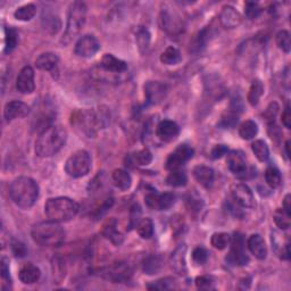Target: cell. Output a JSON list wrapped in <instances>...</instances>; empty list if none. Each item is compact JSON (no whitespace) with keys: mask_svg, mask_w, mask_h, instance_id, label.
<instances>
[{"mask_svg":"<svg viewBox=\"0 0 291 291\" xmlns=\"http://www.w3.org/2000/svg\"><path fill=\"white\" fill-rule=\"evenodd\" d=\"M39 184L28 176H20L12 182L10 196L20 208L28 210L39 197Z\"/></svg>","mask_w":291,"mask_h":291,"instance_id":"cell-1","label":"cell"},{"mask_svg":"<svg viewBox=\"0 0 291 291\" xmlns=\"http://www.w3.org/2000/svg\"><path fill=\"white\" fill-rule=\"evenodd\" d=\"M68 132L60 126H50L40 133L36 142V152L39 157H52L64 147Z\"/></svg>","mask_w":291,"mask_h":291,"instance_id":"cell-2","label":"cell"},{"mask_svg":"<svg viewBox=\"0 0 291 291\" xmlns=\"http://www.w3.org/2000/svg\"><path fill=\"white\" fill-rule=\"evenodd\" d=\"M72 123L78 126L83 133L91 138L96 136L99 130L105 128L110 123V113L108 110L99 107L97 110H88L76 112L72 115Z\"/></svg>","mask_w":291,"mask_h":291,"instance_id":"cell-3","label":"cell"},{"mask_svg":"<svg viewBox=\"0 0 291 291\" xmlns=\"http://www.w3.org/2000/svg\"><path fill=\"white\" fill-rule=\"evenodd\" d=\"M80 206L73 199L56 197L48 199L44 205V213L50 221L64 223L73 220L78 213Z\"/></svg>","mask_w":291,"mask_h":291,"instance_id":"cell-4","label":"cell"},{"mask_svg":"<svg viewBox=\"0 0 291 291\" xmlns=\"http://www.w3.org/2000/svg\"><path fill=\"white\" fill-rule=\"evenodd\" d=\"M31 236L34 242L44 247H58L65 240L64 228L50 220L36 224L32 228Z\"/></svg>","mask_w":291,"mask_h":291,"instance_id":"cell-5","label":"cell"},{"mask_svg":"<svg viewBox=\"0 0 291 291\" xmlns=\"http://www.w3.org/2000/svg\"><path fill=\"white\" fill-rule=\"evenodd\" d=\"M86 20V6L82 2H74L70 6L66 30L60 42L68 44L82 31Z\"/></svg>","mask_w":291,"mask_h":291,"instance_id":"cell-6","label":"cell"},{"mask_svg":"<svg viewBox=\"0 0 291 291\" xmlns=\"http://www.w3.org/2000/svg\"><path fill=\"white\" fill-rule=\"evenodd\" d=\"M128 70V64L122 60H118L112 54L104 55L102 60L97 66V74L102 80L105 81H115L114 76H123Z\"/></svg>","mask_w":291,"mask_h":291,"instance_id":"cell-7","label":"cell"},{"mask_svg":"<svg viewBox=\"0 0 291 291\" xmlns=\"http://www.w3.org/2000/svg\"><path fill=\"white\" fill-rule=\"evenodd\" d=\"M91 156L88 152L78 150L66 160L65 172L72 178L86 176L91 170Z\"/></svg>","mask_w":291,"mask_h":291,"instance_id":"cell-8","label":"cell"},{"mask_svg":"<svg viewBox=\"0 0 291 291\" xmlns=\"http://www.w3.org/2000/svg\"><path fill=\"white\" fill-rule=\"evenodd\" d=\"M226 260L228 263L238 265V266H244L248 264L249 257L246 252V244H244V236L240 232H236L231 239V249L230 252L226 257Z\"/></svg>","mask_w":291,"mask_h":291,"instance_id":"cell-9","label":"cell"},{"mask_svg":"<svg viewBox=\"0 0 291 291\" xmlns=\"http://www.w3.org/2000/svg\"><path fill=\"white\" fill-rule=\"evenodd\" d=\"M133 271L126 262H115L104 270V276L113 284H124L131 280Z\"/></svg>","mask_w":291,"mask_h":291,"instance_id":"cell-10","label":"cell"},{"mask_svg":"<svg viewBox=\"0 0 291 291\" xmlns=\"http://www.w3.org/2000/svg\"><path fill=\"white\" fill-rule=\"evenodd\" d=\"M194 149L189 144H184L178 146L176 150L170 154L168 160H166V168L170 171L180 168L182 165H184L186 162L192 158Z\"/></svg>","mask_w":291,"mask_h":291,"instance_id":"cell-11","label":"cell"},{"mask_svg":"<svg viewBox=\"0 0 291 291\" xmlns=\"http://www.w3.org/2000/svg\"><path fill=\"white\" fill-rule=\"evenodd\" d=\"M144 202L150 210H168L176 204V194L172 192H149L146 194Z\"/></svg>","mask_w":291,"mask_h":291,"instance_id":"cell-12","label":"cell"},{"mask_svg":"<svg viewBox=\"0 0 291 291\" xmlns=\"http://www.w3.org/2000/svg\"><path fill=\"white\" fill-rule=\"evenodd\" d=\"M168 94V86L160 81H148L144 84L146 100L149 105H158Z\"/></svg>","mask_w":291,"mask_h":291,"instance_id":"cell-13","label":"cell"},{"mask_svg":"<svg viewBox=\"0 0 291 291\" xmlns=\"http://www.w3.org/2000/svg\"><path fill=\"white\" fill-rule=\"evenodd\" d=\"M231 194L236 205L244 207V208H254L256 206L252 191L246 184H234L231 186Z\"/></svg>","mask_w":291,"mask_h":291,"instance_id":"cell-14","label":"cell"},{"mask_svg":"<svg viewBox=\"0 0 291 291\" xmlns=\"http://www.w3.org/2000/svg\"><path fill=\"white\" fill-rule=\"evenodd\" d=\"M99 49H100V44L97 38L94 36L86 34L78 40L74 52L78 57L91 58L99 52Z\"/></svg>","mask_w":291,"mask_h":291,"instance_id":"cell-15","label":"cell"},{"mask_svg":"<svg viewBox=\"0 0 291 291\" xmlns=\"http://www.w3.org/2000/svg\"><path fill=\"white\" fill-rule=\"evenodd\" d=\"M16 88L23 94H30L34 91V70L31 66H26L20 70L18 80H16Z\"/></svg>","mask_w":291,"mask_h":291,"instance_id":"cell-16","label":"cell"},{"mask_svg":"<svg viewBox=\"0 0 291 291\" xmlns=\"http://www.w3.org/2000/svg\"><path fill=\"white\" fill-rule=\"evenodd\" d=\"M180 128L171 120H164L156 128V134L164 142H172L178 136Z\"/></svg>","mask_w":291,"mask_h":291,"instance_id":"cell-17","label":"cell"},{"mask_svg":"<svg viewBox=\"0 0 291 291\" xmlns=\"http://www.w3.org/2000/svg\"><path fill=\"white\" fill-rule=\"evenodd\" d=\"M170 264H171L172 270L178 276H186L188 273V268H186V246L184 244L178 246V248L172 252L170 257Z\"/></svg>","mask_w":291,"mask_h":291,"instance_id":"cell-18","label":"cell"},{"mask_svg":"<svg viewBox=\"0 0 291 291\" xmlns=\"http://www.w3.org/2000/svg\"><path fill=\"white\" fill-rule=\"evenodd\" d=\"M30 113V107H28L26 102L20 100H13L6 104L5 108H4V116H5L6 120L10 122L16 118H23Z\"/></svg>","mask_w":291,"mask_h":291,"instance_id":"cell-19","label":"cell"},{"mask_svg":"<svg viewBox=\"0 0 291 291\" xmlns=\"http://www.w3.org/2000/svg\"><path fill=\"white\" fill-rule=\"evenodd\" d=\"M226 163L228 170L234 174H236V176H240L247 172V160L242 152L234 150L228 152Z\"/></svg>","mask_w":291,"mask_h":291,"instance_id":"cell-20","label":"cell"},{"mask_svg":"<svg viewBox=\"0 0 291 291\" xmlns=\"http://www.w3.org/2000/svg\"><path fill=\"white\" fill-rule=\"evenodd\" d=\"M272 244L274 252L281 260H290V240L288 236L273 232Z\"/></svg>","mask_w":291,"mask_h":291,"instance_id":"cell-21","label":"cell"},{"mask_svg":"<svg viewBox=\"0 0 291 291\" xmlns=\"http://www.w3.org/2000/svg\"><path fill=\"white\" fill-rule=\"evenodd\" d=\"M102 234L105 236L107 240H110L115 246H120L124 241V236L120 234V231L118 228V221L115 218H110L104 223L102 228Z\"/></svg>","mask_w":291,"mask_h":291,"instance_id":"cell-22","label":"cell"},{"mask_svg":"<svg viewBox=\"0 0 291 291\" xmlns=\"http://www.w3.org/2000/svg\"><path fill=\"white\" fill-rule=\"evenodd\" d=\"M220 22L226 28H234L242 22V16L232 6H224L220 14Z\"/></svg>","mask_w":291,"mask_h":291,"instance_id":"cell-23","label":"cell"},{"mask_svg":"<svg viewBox=\"0 0 291 291\" xmlns=\"http://www.w3.org/2000/svg\"><path fill=\"white\" fill-rule=\"evenodd\" d=\"M247 246L249 250H250V252L257 260H263L268 256V247H266L264 239L260 234H252L249 236Z\"/></svg>","mask_w":291,"mask_h":291,"instance_id":"cell-24","label":"cell"},{"mask_svg":"<svg viewBox=\"0 0 291 291\" xmlns=\"http://www.w3.org/2000/svg\"><path fill=\"white\" fill-rule=\"evenodd\" d=\"M41 272L38 266L32 263H26L20 268L18 272V278L24 284H33L40 278Z\"/></svg>","mask_w":291,"mask_h":291,"instance_id":"cell-25","label":"cell"},{"mask_svg":"<svg viewBox=\"0 0 291 291\" xmlns=\"http://www.w3.org/2000/svg\"><path fill=\"white\" fill-rule=\"evenodd\" d=\"M194 176L199 184L204 188H210L214 182V171L213 168L205 165H198L194 168Z\"/></svg>","mask_w":291,"mask_h":291,"instance_id":"cell-26","label":"cell"},{"mask_svg":"<svg viewBox=\"0 0 291 291\" xmlns=\"http://www.w3.org/2000/svg\"><path fill=\"white\" fill-rule=\"evenodd\" d=\"M58 62H60V60H58V57L57 55H55V54L46 52L36 58V66L39 70L52 72V70H54L57 68Z\"/></svg>","mask_w":291,"mask_h":291,"instance_id":"cell-27","label":"cell"},{"mask_svg":"<svg viewBox=\"0 0 291 291\" xmlns=\"http://www.w3.org/2000/svg\"><path fill=\"white\" fill-rule=\"evenodd\" d=\"M112 180H113L114 184L118 186V189L126 191L131 188L132 186V178L131 176L124 170H115L112 174Z\"/></svg>","mask_w":291,"mask_h":291,"instance_id":"cell-28","label":"cell"},{"mask_svg":"<svg viewBox=\"0 0 291 291\" xmlns=\"http://www.w3.org/2000/svg\"><path fill=\"white\" fill-rule=\"evenodd\" d=\"M162 268H163V260L160 255H149L147 258L144 260L142 270L148 276L158 273Z\"/></svg>","mask_w":291,"mask_h":291,"instance_id":"cell-29","label":"cell"},{"mask_svg":"<svg viewBox=\"0 0 291 291\" xmlns=\"http://www.w3.org/2000/svg\"><path fill=\"white\" fill-rule=\"evenodd\" d=\"M182 60L181 52L176 47H168L162 52L160 62L165 65H176Z\"/></svg>","mask_w":291,"mask_h":291,"instance_id":"cell-30","label":"cell"},{"mask_svg":"<svg viewBox=\"0 0 291 291\" xmlns=\"http://www.w3.org/2000/svg\"><path fill=\"white\" fill-rule=\"evenodd\" d=\"M264 94V86L260 80H254L250 88H249L248 92V102L252 106H256L257 104L260 102V99L262 98V96Z\"/></svg>","mask_w":291,"mask_h":291,"instance_id":"cell-31","label":"cell"},{"mask_svg":"<svg viewBox=\"0 0 291 291\" xmlns=\"http://www.w3.org/2000/svg\"><path fill=\"white\" fill-rule=\"evenodd\" d=\"M160 20L162 26L168 33H174L180 28V20L176 18V16H173L172 13H170L168 10L162 12Z\"/></svg>","mask_w":291,"mask_h":291,"instance_id":"cell-32","label":"cell"},{"mask_svg":"<svg viewBox=\"0 0 291 291\" xmlns=\"http://www.w3.org/2000/svg\"><path fill=\"white\" fill-rule=\"evenodd\" d=\"M36 14V6L34 4H26V5L18 7V10L14 12V18L18 20H23V22H28L34 18Z\"/></svg>","mask_w":291,"mask_h":291,"instance_id":"cell-33","label":"cell"},{"mask_svg":"<svg viewBox=\"0 0 291 291\" xmlns=\"http://www.w3.org/2000/svg\"><path fill=\"white\" fill-rule=\"evenodd\" d=\"M257 133H258V126L252 120L244 122L239 128V134L244 140H250L255 138Z\"/></svg>","mask_w":291,"mask_h":291,"instance_id":"cell-34","label":"cell"},{"mask_svg":"<svg viewBox=\"0 0 291 291\" xmlns=\"http://www.w3.org/2000/svg\"><path fill=\"white\" fill-rule=\"evenodd\" d=\"M265 181L272 189H276L282 184L281 173L276 166H270L265 171Z\"/></svg>","mask_w":291,"mask_h":291,"instance_id":"cell-35","label":"cell"},{"mask_svg":"<svg viewBox=\"0 0 291 291\" xmlns=\"http://www.w3.org/2000/svg\"><path fill=\"white\" fill-rule=\"evenodd\" d=\"M186 181H188V178H186V172L180 168L171 171L166 178V184L171 186H184L186 184Z\"/></svg>","mask_w":291,"mask_h":291,"instance_id":"cell-36","label":"cell"},{"mask_svg":"<svg viewBox=\"0 0 291 291\" xmlns=\"http://www.w3.org/2000/svg\"><path fill=\"white\" fill-rule=\"evenodd\" d=\"M290 218L291 215L286 213V212L284 208H278L273 214V218L274 222H276V226L281 230H288L290 228Z\"/></svg>","mask_w":291,"mask_h":291,"instance_id":"cell-37","label":"cell"},{"mask_svg":"<svg viewBox=\"0 0 291 291\" xmlns=\"http://www.w3.org/2000/svg\"><path fill=\"white\" fill-rule=\"evenodd\" d=\"M136 232L142 239H150L154 236V223L150 218H144L136 224Z\"/></svg>","mask_w":291,"mask_h":291,"instance_id":"cell-38","label":"cell"},{"mask_svg":"<svg viewBox=\"0 0 291 291\" xmlns=\"http://www.w3.org/2000/svg\"><path fill=\"white\" fill-rule=\"evenodd\" d=\"M252 149L257 160L260 162H266L270 157V150L268 144L263 140H256L255 142H252Z\"/></svg>","mask_w":291,"mask_h":291,"instance_id":"cell-39","label":"cell"},{"mask_svg":"<svg viewBox=\"0 0 291 291\" xmlns=\"http://www.w3.org/2000/svg\"><path fill=\"white\" fill-rule=\"evenodd\" d=\"M18 42V33L14 28H5V52H13Z\"/></svg>","mask_w":291,"mask_h":291,"instance_id":"cell-40","label":"cell"},{"mask_svg":"<svg viewBox=\"0 0 291 291\" xmlns=\"http://www.w3.org/2000/svg\"><path fill=\"white\" fill-rule=\"evenodd\" d=\"M231 236L226 232H218V234H214L210 238V244L215 249L218 250H223L228 247V244H230Z\"/></svg>","mask_w":291,"mask_h":291,"instance_id":"cell-41","label":"cell"},{"mask_svg":"<svg viewBox=\"0 0 291 291\" xmlns=\"http://www.w3.org/2000/svg\"><path fill=\"white\" fill-rule=\"evenodd\" d=\"M42 26L46 30L49 31L52 34H56L60 28V20L58 18V16H55L52 14H47L46 18H42Z\"/></svg>","mask_w":291,"mask_h":291,"instance_id":"cell-42","label":"cell"},{"mask_svg":"<svg viewBox=\"0 0 291 291\" xmlns=\"http://www.w3.org/2000/svg\"><path fill=\"white\" fill-rule=\"evenodd\" d=\"M136 42H138L141 52L144 54L148 50L149 44H150V33L147 28H139L138 33H136Z\"/></svg>","mask_w":291,"mask_h":291,"instance_id":"cell-43","label":"cell"},{"mask_svg":"<svg viewBox=\"0 0 291 291\" xmlns=\"http://www.w3.org/2000/svg\"><path fill=\"white\" fill-rule=\"evenodd\" d=\"M176 288V280L173 278H164L156 282H152V284L147 286L149 290H170Z\"/></svg>","mask_w":291,"mask_h":291,"instance_id":"cell-44","label":"cell"},{"mask_svg":"<svg viewBox=\"0 0 291 291\" xmlns=\"http://www.w3.org/2000/svg\"><path fill=\"white\" fill-rule=\"evenodd\" d=\"M132 158H133V160H134V163H136L138 165L146 166V165H149L152 163V152H149V149L144 148V149H141V150L133 154Z\"/></svg>","mask_w":291,"mask_h":291,"instance_id":"cell-45","label":"cell"},{"mask_svg":"<svg viewBox=\"0 0 291 291\" xmlns=\"http://www.w3.org/2000/svg\"><path fill=\"white\" fill-rule=\"evenodd\" d=\"M276 44L278 47L284 52H290L291 49V41H290V33L286 30L280 31L276 34Z\"/></svg>","mask_w":291,"mask_h":291,"instance_id":"cell-46","label":"cell"},{"mask_svg":"<svg viewBox=\"0 0 291 291\" xmlns=\"http://www.w3.org/2000/svg\"><path fill=\"white\" fill-rule=\"evenodd\" d=\"M238 114H236V110H231L230 113H228L223 116L220 120L218 126H221L223 128H230L232 126H236V123L238 122Z\"/></svg>","mask_w":291,"mask_h":291,"instance_id":"cell-47","label":"cell"},{"mask_svg":"<svg viewBox=\"0 0 291 291\" xmlns=\"http://www.w3.org/2000/svg\"><path fill=\"white\" fill-rule=\"evenodd\" d=\"M262 13V8L257 2H248L244 5V14H246L247 18L249 20H255L258 18Z\"/></svg>","mask_w":291,"mask_h":291,"instance_id":"cell-48","label":"cell"},{"mask_svg":"<svg viewBox=\"0 0 291 291\" xmlns=\"http://www.w3.org/2000/svg\"><path fill=\"white\" fill-rule=\"evenodd\" d=\"M196 286L200 290H213L215 289V281L212 276H198L196 278Z\"/></svg>","mask_w":291,"mask_h":291,"instance_id":"cell-49","label":"cell"},{"mask_svg":"<svg viewBox=\"0 0 291 291\" xmlns=\"http://www.w3.org/2000/svg\"><path fill=\"white\" fill-rule=\"evenodd\" d=\"M208 258V252L204 247L198 246L194 249L192 252V260L197 265H204Z\"/></svg>","mask_w":291,"mask_h":291,"instance_id":"cell-50","label":"cell"},{"mask_svg":"<svg viewBox=\"0 0 291 291\" xmlns=\"http://www.w3.org/2000/svg\"><path fill=\"white\" fill-rule=\"evenodd\" d=\"M2 290L6 289V284H10V264L6 257L2 260Z\"/></svg>","mask_w":291,"mask_h":291,"instance_id":"cell-51","label":"cell"},{"mask_svg":"<svg viewBox=\"0 0 291 291\" xmlns=\"http://www.w3.org/2000/svg\"><path fill=\"white\" fill-rule=\"evenodd\" d=\"M12 252H13L15 257L22 258V257H24L28 254V249L23 242H20L18 240H14L12 242Z\"/></svg>","mask_w":291,"mask_h":291,"instance_id":"cell-52","label":"cell"},{"mask_svg":"<svg viewBox=\"0 0 291 291\" xmlns=\"http://www.w3.org/2000/svg\"><path fill=\"white\" fill-rule=\"evenodd\" d=\"M186 204H188L190 210H196V212L200 210L202 208V205H204L202 198L198 197L197 194H190L188 200H186Z\"/></svg>","mask_w":291,"mask_h":291,"instance_id":"cell-53","label":"cell"},{"mask_svg":"<svg viewBox=\"0 0 291 291\" xmlns=\"http://www.w3.org/2000/svg\"><path fill=\"white\" fill-rule=\"evenodd\" d=\"M228 152V149L226 144H216L215 147L212 149L210 157L213 160H218L223 157Z\"/></svg>","mask_w":291,"mask_h":291,"instance_id":"cell-54","label":"cell"},{"mask_svg":"<svg viewBox=\"0 0 291 291\" xmlns=\"http://www.w3.org/2000/svg\"><path fill=\"white\" fill-rule=\"evenodd\" d=\"M278 106L276 102H272L271 105L268 107V110H265V118L266 120H268L270 124L274 123V118H276V116L278 114Z\"/></svg>","mask_w":291,"mask_h":291,"instance_id":"cell-55","label":"cell"},{"mask_svg":"<svg viewBox=\"0 0 291 291\" xmlns=\"http://www.w3.org/2000/svg\"><path fill=\"white\" fill-rule=\"evenodd\" d=\"M141 215L140 207L138 205H134L131 208V214H130V224L131 226H134L139 223V218Z\"/></svg>","mask_w":291,"mask_h":291,"instance_id":"cell-56","label":"cell"},{"mask_svg":"<svg viewBox=\"0 0 291 291\" xmlns=\"http://www.w3.org/2000/svg\"><path fill=\"white\" fill-rule=\"evenodd\" d=\"M281 120H282V123H284V126L286 128H291V113H290L289 105H286L284 112L282 113V118Z\"/></svg>","mask_w":291,"mask_h":291,"instance_id":"cell-57","label":"cell"},{"mask_svg":"<svg viewBox=\"0 0 291 291\" xmlns=\"http://www.w3.org/2000/svg\"><path fill=\"white\" fill-rule=\"evenodd\" d=\"M290 199H291V196L290 194H286V196L284 197V210L286 212V213L290 214L291 215V207H290Z\"/></svg>","mask_w":291,"mask_h":291,"instance_id":"cell-58","label":"cell"},{"mask_svg":"<svg viewBox=\"0 0 291 291\" xmlns=\"http://www.w3.org/2000/svg\"><path fill=\"white\" fill-rule=\"evenodd\" d=\"M289 144H290L289 141H286V146H284V148H286V157H289V155H290V152H289Z\"/></svg>","mask_w":291,"mask_h":291,"instance_id":"cell-59","label":"cell"}]
</instances>
